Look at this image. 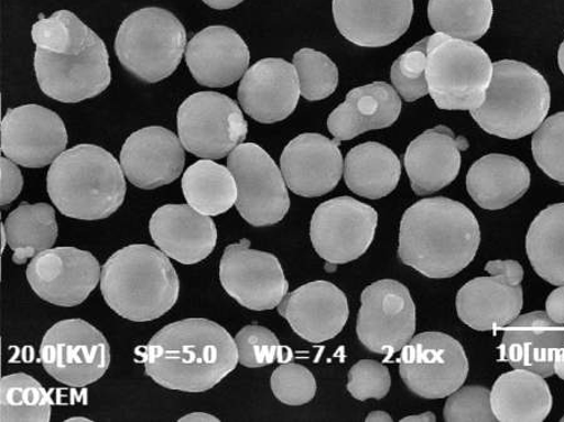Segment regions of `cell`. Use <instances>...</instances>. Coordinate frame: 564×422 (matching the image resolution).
<instances>
[{
  "label": "cell",
  "mask_w": 564,
  "mask_h": 422,
  "mask_svg": "<svg viewBox=\"0 0 564 422\" xmlns=\"http://www.w3.org/2000/svg\"><path fill=\"white\" fill-rule=\"evenodd\" d=\"M126 177L141 190H156L184 172L186 155L178 137L163 127H145L127 139L120 155Z\"/></svg>",
  "instance_id": "ffe728a7"
},
{
  "label": "cell",
  "mask_w": 564,
  "mask_h": 422,
  "mask_svg": "<svg viewBox=\"0 0 564 422\" xmlns=\"http://www.w3.org/2000/svg\"><path fill=\"white\" fill-rule=\"evenodd\" d=\"M532 152L539 167L564 186V112L545 119L535 131Z\"/></svg>",
  "instance_id": "f35d334b"
},
{
  "label": "cell",
  "mask_w": 564,
  "mask_h": 422,
  "mask_svg": "<svg viewBox=\"0 0 564 422\" xmlns=\"http://www.w3.org/2000/svg\"><path fill=\"white\" fill-rule=\"evenodd\" d=\"M551 108V89L541 73L527 63L499 61L484 105L470 111L481 130L506 140L530 136Z\"/></svg>",
  "instance_id": "5b68a950"
},
{
  "label": "cell",
  "mask_w": 564,
  "mask_h": 422,
  "mask_svg": "<svg viewBox=\"0 0 564 422\" xmlns=\"http://www.w3.org/2000/svg\"><path fill=\"white\" fill-rule=\"evenodd\" d=\"M279 314L305 342L323 344L338 336L347 325L348 299L334 283L314 281L282 300Z\"/></svg>",
  "instance_id": "44dd1931"
},
{
  "label": "cell",
  "mask_w": 564,
  "mask_h": 422,
  "mask_svg": "<svg viewBox=\"0 0 564 422\" xmlns=\"http://www.w3.org/2000/svg\"><path fill=\"white\" fill-rule=\"evenodd\" d=\"M150 234L170 259L195 264L213 253L217 242L216 225L189 205H166L153 214Z\"/></svg>",
  "instance_id": "d4e9b609"
},
{
  "label": "cell",
  "mask_w": 564,
  "mask_h": 422,
  "mask_svg": "<svg viewBox=\"0 0 564 422\" xmlns=\"http://www.w3.org/2000/svg\"><path fill=\"white\" fill-rule=\"evenodd\" d=\"M203 2L217 11H225V9H231L234 7H238L245 0H203Z\"/></svg>",
  "instance_id": "c3c4849f"
},
{
  "label": "cell",
  "mask_w": 564,
  "mask_h": 422,
  "mask_svg": "<svg viewBox=\"0 0 564 422\" xmlns=\"http://www.w3.org/2000/svg\"><path fill=\"white\" fill-rule=\"evenodd\" d=\"M427 36L409 48L391 67V82L405 102L430 95L426 80Z\"/></svg>",
  "instance_id": "ab89813d"
},
{
  "label": "cell",
  "mask_w": 564,
  "mask_h": 422,
  "mask_svg": "<svg viewBox=\"0 0 564 422\" xmlns=\"http://www.w3.org/2000/svg\"><path fill=\"white\" fill-rule=\"evenodd\" d=\"M178 421L181 422H184V421H215V422H218L220 421V419L214 416V415H210V414H206V412H194V414H188L184 418H181Z\"/></svg>",
  "instance_id": "f907efd6"
},
{
  "label": "cell",
  "mask_w": 564,
  "mask_h": 422,
  "mask_svg": "<svg viewBox=\"0 0 564 422\" xmlns=\"http://www.w3.org/2000/svg\"><path fill=\"white\" fill-rule=\"evenodd\" d=\"M531 186L525 164L507 154H488L478 160L467 174L468 194L480 208L503 209L516 204Z\"/></svg>",
  "instance_id": "f1b7e54d"
},
{
  "label": "cell",
  "mask_w": 564,
  "mask_h": 422,
  "mask_svg": "<svg viewBox=\"0 0 564 422\" xmlns=\"http://www.w3.org/2000/svg\"><path fill=\"white\" fill-rule=\"evenodd\" d=\"M123 173L121 164L102 147L78 144L51 164L48 195L62 215L99 221L123 205Z\"/></svg>",
  "instance_id": "277c9868"
},
{
  "label": "cell",
  "mask_w": 564,
  "mask_h": 422,
  "mask_svg": "<svg viewBox=\"0 0 564 422\" xmlns=\"http://www.w3.org/2000/svg\"><path fill=\"white\" fill-rule=\"evenodd\" d=\"M41 361L52 378L69 388L101 380L111 364V347L98 328L85 320H63L41 344Z\"/></svg>",
  "instance_id": "ba28073f"
},
{
  "label": "cell",
  "mask_w": 564,
  "mask_h": 422,
  "mask_svg": "<svg viewBox=\"0 0 564 422\" xmlns=\"http://www.w3.org/2000/svg\"><path fill=\"white\" fill-rule=\"evenodd\" d=\"M445 421H497L490 391L484 387H466L453 392L445 402Z\"/></svg>",
  "instance_id": "7bdbcfd3"
},
{
  "label": "cell",
  "mask_w": 564,
  "mask_h": 422,
  "mask_svg": "<svg viewBox=\"0 0 564 422\" xmlns=\"http://www.w3.org/2000/svg\"><path fill=\"white\" fill-rule=\"evenodd\" d=\"M178 137L185 150L204 160H221L247 140V119L234 99L198 91L178 108Z\"/></svg>",
  "instance_id": "9c48e42d"
},
{
  "label": "cell",
  "mask_w": 564,
  "mask_h": 422,
  "mask_svg": "<svg viewBox=\"0 0 564 422\" xmlns=\"http://www.w3.org/2000/svg\"><path fill=\"white\" fill-rule=\"evenodd\" d=\"M486 271L492 277H499L505 279L507 282L514 284H522L524 271L521 263L513 260L507 261H490L486 264Z\"/></svg>",
  "instance_id": "bcb514c9"
},
{
  "label": "cell",
  "mask_w": 564,
  "mask_h": 422,
  "mask_svg": "<svg viewBox=\"0 0 564 422\" xmlns=\"http://www.w3.org/2000/svg\"><path fill=\"white\" fill-rule=\"evenodd\" d=\"M0 164H2V206H8L21 195L24 181L17 163L2 158Z\"/></svg>",
  "instance_id": "f6af8a7d"
},
{
  "label": "cell",
  "mask_w": 564,
  "mask_h": 422,
  "mask_svg": "<svg viewBox=\"0 0 564 422\" xmlns=\"http://www.w3.org/2000/svg\"><path fill=\"white\" fill-rule=\"evenodd\" d=\"M494 63L475 42L435 33L427 36L426 80L436 107L475 111L484 105Z\"/></svg>",
  "instance_id": "8992f818"
},
{
  "label": "cell",
  "mask_w": 564,
  "mask_h": 422,
  "mask_svg": "<svg viewBox=\"0 0 564 422\" xmlns=\"http://www.w3.org/2000/svg\"><path fill=\"white\" fill-rule=\"evenodd\" d=\"M558 64H560V68L564 75V41L563 43L561 44V47H560V51H558Z\"/></svg>",
  "instance_id": "db71d44e"
},
{
  "label": "cell",
  "mask_w": 564,
  "mask_h": 422,
  "mask_svg": "<svg viewBox=\"0 0 564 422\" xmlns=\"http://www.w3.org/2000/svg\"><path fill=\"white\" fill-rule=\"evenodd\" d=\"M402 421H436V416L433 414V412H424V414L421 415H413L402 419Z\"/></svg>",
  "instance_id": "f5cc1de1"
},
{
  "label": "cell",
  "mask_w": 564,
  "mask_h": 422,
  "mask_svg": "<svg viewBox=\"0 0 564 422\" xmlns=\"http://www.w3.org/2000/svg\"><path fill=\"white\" fill-rule=\"evenodd\" d=\"M561 421H564V416L561 419Z\"/></svg>",
  "instance_id": "9f6ffc18"
},
{
  "label": "cell",
  "mask_w": 564,
  "mask_h": 422,
  "mask_svg": "<svg viewBox=\"0 0 564 422\" xmlns=\"http://www.w3.org/2000/svg\"><path fill=\"white\" fill-rule=\"evenodd\" d=\"M271 390L275 398L289 407H302L316 394V381L305 366L286 363L278 367L271 376Z\"/></svg>",
  "instance_id": "60d3db41"
},
{
  "label": "cell",
  "mask_w": 564,
  "mask_h": 422,
  "mask_svg": "<svg viewBox=\"0 0 564 422\" xmlns=\"http://www.w3.org/2000/svg\"><path fill=\"white\" fill-rule=\"evenodd\" d=\"M281 172L295 195L314 198L329 194L344 172L339 142L317 133L300 134L280 159Z\"/></svg>",
  "instance_id": "d6986e66"
},
{
  "label": "cell",
  "mask_w": 564,
  "mask_h": 422,
  "mask_svg": "<svg viewBox=\"0 0 564 422\" xmlns=\"http://www.w3.org/2000/svg\"><path fill=\"white\" fill-rule=\"evenodd\" d=\"M495 14L492 0H430L427 18L436 33L476 42L490 29Z\"/></svg>",
  "instance_id": "e575fe53"
},
{
  "label": "cell",
  "mask_w": 564,
  "mask_h": 422,
  "mask_svg": "<svg viewBox=\"0 0 564 422\" xmlns=\"http://www.w3.org/2000/svg\"><path fill=\"white\" fill-rule=\"evenodd\" d=\"M468 140L457 137L445 126L427 130L409 144L404 164L413 191L417 196L435 194L458 177L462 152Z\"/></svg>",
  "instance_id": "cb8c5ba5"
},
{
  "label": "cell",
  "mask_w": 564,
  "mask_h": 422,
  "mask_svg": "<svg viewBox=\"0 0 564 422\" xmlns=\"http://www.w3.org/2000/svg\"><path fill=\"white\" fill-rule=\"evenodd\" d=\"M497 421L542 422L553 407L552 392L543 376L518 370L503 374L490 391Z\"/></svg>",
  "instance_id": "f546056e"
},
{
  "label": "cell",
  "mask_w": 564,
  "mask_h": 422,
  "mask_svg": "<svg viewBox=\"0 0 564 422\" xmlns=\"http://www.w3.org/2000/svg\"><path fill=\"white\" fill-rule=\"evenodd\" d=\"M68 133L62 118L39 105L8 109L2 121V152L25 169H43L66 151Z\"/></svg>",
  "instance_id": "e0dca14e"
},
{
  "label": "cell",
  "mask_w": 564,
  "mask_h": 422,
  "mask_svg": "<svg viewBox=\"0 0 564 422\" xmlns=\"http://www.w3.org/2000/svg\"><path fill=\"white\" fill-rule=\"evenodd\" d=\"M480 228L475 214L445 197L416 202L400 224L399 259L427 279H451L478 252Z\"/></svg>",
  "instance_id": "7a4b0ae2"
},
{
  "label": "cell",
  "mask_w": 564,
  "mask_h": 422,
  "mask_svg": "<svg viewBox=\"0 0 564 422\" xmlns=\"http://www.w3.org/2000/svg\"><path fill=\"white\" fill-rule=\"evenodd\" d=\"M391 378L388 367L372 360H361L349 371L348 391L354 399H384L390 391Z\"/></svg>",
  "instance_id": "ee69618b"
},
{
  "label": "cell",
  "mask_w": 564,
  "mask_h": 422,
  "mask_svg": "<svg viewBox=\"0 0 564 422\" xmlns=\"http://www.w3.org/2000/svg\"><path fill=\"white\" fill-rule=\"evenodd\" d=\"M402 112L398 91L383 82L354 88L345 102L327 119V128L335 140L350 141L372 130L393 126Z\"/></svg>",
  "instance_id": "83f0119b"
},
{
  "label": "cell",
  "mask_w": 564,
  "mask_h": 422,
  "mask_svg": "<svg viewBox=\"0 0 564 422\" xmlns=\"http://www.w3.org/2000/svg\"><path fill=\"white\" fill-rule=\"evenodd\" d=\"M51 414L50 394L32 376H4L0 389V420L48 422Z\"/></svg>",
  "instance_id": "d590c367"
},
{
  "label": "cell",
  "mask_w": 564,
  "mask_h": 422,
  "mask_svg": "<svg viewBox=\"0 0 564 422\" xmlns=\"http://www.w3.org/2000/svg\"><path fill=\"white\" fill-rule=\"evenodd\" d=\"M186 44L184 24L166 9L151 7L126 18L115 50L131 75L145 84H158L177 69Z\"/></svg>",
  "instance_id": "52a82bcc"
},
{
  "label": "cell",
  "mask_w": 564,
  "mask_h": 422,
  "mask_svg": "<svg viewBox=\"0 0 564 422\" xmlns=\"http://www.w3.org/2000/svg\"><path fill=\"white\" fill-rule=\"evenodd\" d=\"M227 169L238 186L241 217L253 227L274 226L290 209L284 174L270 154L254 143H242L229 154Z\"/></svg>",
  "instance_id": "30bf717a"
},
{
  "label": "cell",
  "mask_w": 564,
  "mask_h": 422,
  "mask_svg": "<svg viewBox=\"0 0 564 422\" xmlns=\"http://www.w3.org/2000/svg\"><path fill=\"white\" fill-rule=\"evenodd\" d=\"M399 371L416 397L436 400L448 398L463 387L469 363L456 338L431 332L416 335L406 344Z\"/></svg>",
  "instance_id": "8fae6325"
},
{
  "label": "cell",
  "mask_w": 564,
  "mask_h": 422,
  "mask_svg": "<svg viewBox=\"0 0 564 422\" xmlns=\"http://www.w3.org/2000/svg\"><path fill=\"white\" fill-rule=\"evenodd\" d=\"M402 176V163L387 145L362 143L348 153L344 164L345 183L354 194L369 199L384 198Z\"/></svg>",
  "instance_id": "4dcf8cb0"
},
{
  "label": "cell",
  "mask_w": 564,
  "mask_h": 422,
  "mask_svg": "<svg viewBox=\"0 0 564 422\" xmlns=\"http://www.w3.org/2000/svg\"><path fill=\"white\" fill-rule=\"evenodd\" d=\"M336 29L359 47L380 48L397 42L411 26L413 0H333Z\"/></svg>",
  "instance_id": "ac0fdd59"
},
{
  "label": "cell",
  "mask_w": 564,
  "mask_h": 422,
  "mask_svg": "<svg viewBox=\"0 0 564 422\" xmlns=\"http://www.w3.org/2000/svg\"><path fill=\"white\" fill-rule=\"evenodd\" d=\"M101 274L96 257L76 247L43 251L26 268V279L36 295L61 307L84 304L101 282Z\"/></svg>",
  "instance_id": "2e32d148"
},
{
  "label": "cell",
  "mask_w": 564,
  "mask_h": 422,
  "mask_svg": "<svg viewBox=\"0 0 564 422\" xmlns=\"http://www.w3.org/2000/svg\"><path fill=\"white\" fill-rule=\"evenodd\" d=\"M101 291L117 315L133 323H149L176 305L180 280L174 264L161 250L131 245L105 263Z\"/></svg>",
  "instance_id": "3957f363"
},
{
  "label": "cell",
  "mask_w": 564,
  "mask_h": 422,
  "mask_svg": "<svg viewBox=\"0 0 564 422\" xmlns=\"http://www.w3.org/2000/svg\"><path fill=\"white\" fill-rule=\"evenodd\" d=\"M525 250L540 278L564 286V204L551 205L534 218L525 237Z\"/></svg>",
  "instance_id": "d6a6232c"
},
{
  "label": "cell",
  "mask_w": 564,
  "mask_h": 422,
  "mask_svg": "<svg viewBox=\"0 0 564 422\" xmlns=\"http://www.w3.org/2000/svg\"><path fill=\"white\" fill-rule=\"evenodd\" d=\"M457 314L476 332H497L520 316L523 307L522 284H511L499 277L478 278L459 290Z\"/></svg>",
  "instance_id": "4316f807"
},
{
  "label": "cell",
  "mask_w": 564,
  "mask_h": 422,
  "mask_svg": "<svg viewBox=\"0 0 564 422\" xmlns=\"http://www.w3.org/2000/svg\"><path fill=\"white\" fill-rule=\"evenodd\" d=\"M223 288L243 307L267 311L288 296L289 283L278 257L250 249V242L226 247L220 263Z\"/></svg>",
  "instance_id": "9a60e30c"
},
{
  "label": "cell",
  "mask_w": 564,
  "mask_h": 422,
  "mask_svg": "<svg viewBox=\"0 0 564 422\" xmlns=\"http://www.w3.org/2000/svg\"><path fill=\"white\" fill-rule=\"evenodd\" d=\"M378 214L351 197L324 202L314 213L311 237L315 251L327 264L358 260L375 241Z\"/></svg>",
  "instance_id": "5bb4252c"
},
{
  "label": "cell",
  "mask_w": 564,
  "mask_h": 422,
  "mask_svg": "<svg viewBox=\"0 0 564 422\" xmlns=\"http://www.w3.org/2000/svg\"><path fill=\"white\" fill-rule=\"evenodd\" d=\"M545 314L554 323L564 325V286L554 290L545 302Z\"/></svg>",
  "instance_id": "7dc6e473"
},
{
  "label": "cell",
  "mask_w": 564,
  "mask_h": 422,
  "mask_svg": "<svg viewBox=\"0 0 564 422\" xmlns=\"http://www.w3.org/2000/svg\"><path fill=\"white\" fill-rule=\"evenodd\" d=\"M95 32L69 11H58L33 25L36 48L56 54H77L87 47Z\"/></svg>",
  "instance_id": "8d00e7d4"
},
{
  "label": "cell",
  "mask_w": 564,
  "mask_h": 422,
  "mask_svg": "<svg viewBox=\"0 0 564 422\" xmlns=\"http://www.w3.org/2000/svg\"><path fill=\"white\" fill-rule=\"evenodd\" d=\"M144 372L160 387L205 392L239 364L232 336L210 320L187 318L160 329L142 354Z\"/></svg>",
  "instance_id": "6da1fadb"
},
{
  "label": "cell",
  "mask_w": 564,
  "mask_h": 422,
  "mask_svg": "<svg viewBox=\"0 0 564 422\" xmlns=\"http://www.w3.org/2000/svg\"><path fill=\"white\" fill-rule=\"evenodd\" d=\"M300 96L294 64L280 58L254 63L245 73L238 94L245 113L263 125L278 123L293 115Z\"/></svg>",
  "instance_id": "7402d4cb"
},
{
  "label": "cell",
  "mask_w": 564,
  "mask_h": 422,
  "mask_svg": "<svg viewBox=\"0 0 564 422\" xmlns=\"http://www.w3.org/2000/svg\"><path fill=\"white\" fill-rule=\"evenodd\" d=\"M34 71L43 94L62 104H79L97 97L112 79L106 44L96 33L77 54L36 48Z\"/></svg>",
  "instance_id": "7c38bea8"
},
{
  "label": "cell",
  "mask_w": 564,
  "mask_h": 422,
  "mask_svg": "<svg viewBox=\"0 0 564 422\" xmlns=\"http://www.w3.org/2000/svg\"><path fill=\"white\" fill-rule=\"evenodd\" d=\"M186 63L198 85L229 87L248 72L250 51L238 32L214 25L197 33L187 44Z\"/></svg>",
  "instance_id": "603a6c76"
},
{
  "label": "cell",
  "mask_w": 564,
  "mask_h": 422,
  "mask_svg": "<svg viewBox=\"0 0 564 422\" xmlns=\"http://www.w3.org/2000/svg\"><path fill=\"white\" fill-rule=\"evenodd\" d=\"M66 421L67 422H72V421H87V422H89L90 420L87 419V418H70V419H67Z\"/></svg>",
  "instance_id": "11a10c76"
},
{
  "label": "cell",
  "mask_w": 564,
  "mask_h": 422,
  "mask_svg": "<svg viewBox=\"0 0 564 422\" xmlns=\"http://www.w3.org/2000/svg\"><path fill=\"white\" fill-rule=\"evenodd\" d=\"M415 328V304L403 283L380 280L362 291L357 334L369 351L386 356L402 351Z\"/></svg>",
  "instance_id": "4fadbf2b"
},
{
  "label": "cell",
  "mask_w": 564,
  "mask_h": 422,
  "mask_svg": "<svg viewBox=\"0 0 564 422\" xmlns=\"http://www.w3.org/2000/svg\"><path fill=\"white\" fill-rule=\"evenodd\" d=\"M239 351V363L249 369H260L278 359L280 342L269 328L250 325L235 337Z\"/></svg>",
  "instance_id": "b9f144b4"
},
{
  "label": "cell",
  "mask_w": 564,
  "mask_h": 422,
  "mask_svg": "<svg viewBox=\"0 0 564 422\" xmlns=\"http://www.w3.org/2000/svg\"><path fill=\"white\" fill-rule=\"evenodd\" d=\"M564 345V325L554 323L545 312L518 316L505 329L499 350L502 359L518 370L551 378L554 354Z\"/></svg>",
  "instance_id": "484cf974"
},
{
  "label": "cell",
  "mask_w": 564,
  "mask_h": 422,
  "mask_svg": "<svg viewBox=\"0 0 564 422\" xmlns=\"http://www.w3.org/2000/svg\"><path fill=\"white\" fill-rule=\"evenodd\" d=\"M367 422H381V421H393L389 414L384 411H375L366 419Z\"/></svg>",
  "instance_id": "816d5d0a"
},
{
  "label": "cell",
  "mask_w": 564,
  "mask_h": 422,
  "mask_svg": "<svg viewBox=\"0 0 564 422\" xmlns=\"http://www.w3.org/2000/svg\"><path fill=\"white\" fill-rule=\"evenodd\" d=\"M187 204L206 216L226 214L238 199V186L229 169L212 160L189 166L182 178Z\"/></svg>",
  "instance_id": "836d02e7"
},
{
  "label": "cell",
  "mask_w": 564,
  "mask_h": 422,
  "mask_svg": "<svg viewBox=\"0 0 564 422\" xmlns=\"http://www.w3.org/2000/svg\"><path fill=\"white\" fill-rule=\"evenodd\" d=\"M294 67L297 72L300 94L312 102L330 97L338 88L339 69L322 52L311 48L297 51Z\"/></svg>",
  "instance_id": "74e56055"
},
{
  "label": "cell",
  "mask_w": 564,
  "mask_h": 422,
  "mask_svg": "<svg viewBox=\"0 0 564 422\" xmlns=\"http://www.w3.org/2000/svg\"><path fill=\"white\" fill-rule=\"evenodd\" d=\"M553 370L560 379L564 380V345L554 354Z\"/></svg>",
  "instance_id": "681fc988"
},
{
  "label": "cell",
  "mask_w": 564,
  "mask_h": 422,
  "mask_svg": "<svg viewBox=\"0 0 564 422\" xmlns=\"http://www.w3.org/2000/svg\"><path fill=\"white\" fill-rule=\"evenodd\" d=\"M2 229L9 249L14 251L13 262L23 264L56 244V210L48 204H22L9 214Z\"/></svg>",
  "instance_id": "1f68e13d"
}]
</instances>
